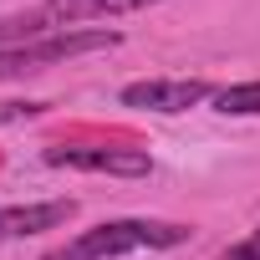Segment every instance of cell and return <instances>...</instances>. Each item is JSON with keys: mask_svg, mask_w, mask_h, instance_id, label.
Segmentation results:
<instances>
[{"mask_svg": "<svg viewBox=\"0 0 260 260\" xmlns=\"http://www.w3.org/2000/svg\"><path fill=\"white\" fill-rule=\"evenodd\" d=\"M46 164L51 169H87V174H117V179H148L153 174V158L148 148H72V143H56L46 148Z\"/></svg>", "mask_w": 260, "mask_h": 260, "instance_id": "cell-4", "label": "cell"}, {"mask_svg": "<svg viewBox=\"0 0 260 260\" xmlns=\"http://www.w3.org/2000/svg\"><path fill=\"white\" fill-rule=\"evenodd\" d=\"M184 240H189V224H174V219H107V224L72 235L46 260H117L138 250H174Z\"/></svg>", "mask_w": 260, "mask_h": 260, "instance_id": "cell-1", "label": "cell"}, {"mask_svg": "<svg viewBox=\"0 0 260 260\" xmlns=\"http://www.w3.org/2000/svg\"><path fill=\"white\" fill-rule=\"evenodd\" d=\"M77 214V199H41V204H11L0 209V245L11 240H31L41 230H61Z\"/></svg>", "mask_w": 260, "mask_h": 260, "instance_id": "cell-6", "label": "cell"}, {"mask_svg": "<svg viewBox=\"0 0 260 260\" xmlns=\"http://www.w3.org/2000/svg\"><path fill=\"white\" fill-rule=\"evenodd\" d=\"M117 41H122L117 31H61V36H41V41H26V46H0V82L26 77V72H46V67L72 61V56L112 51Z\"/></svg>", "mask_w": 260, "mask_h": 260, "instance_id": "cell-3", "label": "cell"}, {"mask_svg": "<svg viewBox=\"0 0 260 260\" xmlns=\"http://www.w3.org/2000/svg\"><path fill=\"white\" fill-rule=\"evenodd\" d=\"M158 0H41V6L0 21V46H26L41 36L82 31V21H112V16H138Z\"/></svg>", "mask_w": 260, "mask_h": 260, "instance_id": "cell-2", "label": "cell"}, {"mask_svg": "<svg viewBox=\"0 0 260 260\" xmlns=\"http://www.w3.org/2000/svg\"><path fill=\"white\" fill-rule=\"evenodd\" d=\"M51 102H0V122H31V117H41Z\"/></svg>", "mask_w": 260, "mask_h": 260, "instance_id": "cell-8", "label": "cell"}, {"mask_svg": "<svg viewBox=\"0 0 260 260\" xmlns=\"http://www.w3.org/2000/svg\"><path fill=\"white\" fill-rule=\"evenodd\" d=\"M214 107L224 117H260V82H235V87L214 92Z\"/></svg>", "mask_w": 260, "mask_h": 260, "instance_id": "cell-7", "label": "cell"}, {"mask_svg": "<svg viewBox=\"0 0 260 260\" xmlns=\"http://www.w3.org/2000/svg\"><path fill=\"white\" fill-rule=\"evenodd\" d=\"M219 260H260V224H255V230H250V235H245L240 245H230V250H224Z\"/></svg>", "mask_w": 260, "mask_h": 260, "instance_id": "cell-9", "label": "cell"}, {"mask_svg": "<svg viewBox=\"0 0 260 260\" xmlns=\"http://www.w3.org/2000/svg\"><path fill=\"white\" fill-rule=\"evenodd\" d=\"M209 97V82L199 77H148V82H133V87H122V107H143V112H189Z\"/></svg>", "mask_w": 260, "mask_h": 260, "instance_id": "cell-5", "label": "cell"}]
</instances>
